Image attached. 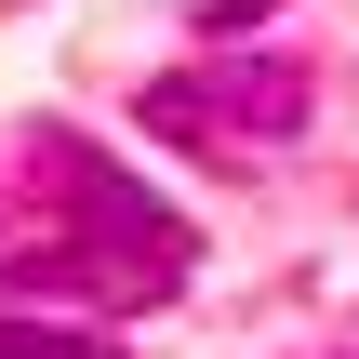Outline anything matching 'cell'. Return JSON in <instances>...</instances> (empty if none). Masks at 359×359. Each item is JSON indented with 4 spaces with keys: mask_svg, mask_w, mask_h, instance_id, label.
Wrapping results in <instances>:
<instances>
[{
    "mask_svg": "<svg viewBox=\"0 0 359 359\" xmlns=\"http://www.w3.org/2000/svg\"><path fill=\"white\" fill-rule=\"evenodd\" d=\"M173 280H187V240L67 226V240H40V253H13V293H40V306H147V293H173Z\"/></svg>",
    "mask_w": 359,
    "mask_h": 359,
    "instance_id": "obj_2",
    "label": "cell"
},
{
    "mask_svg": "<svg viewBox=\"0 0 359 359\" xmlns=\"http://www.w3.org/2000/svg\"><path fill=\"white\" fill-rule=\"evenodd\" d=\"M147 133L160 147H187V160H280L293 133H306V67H280V53H240V67H173V80H147Z\"/></svg>",
    "mask_w": 359,
    "mask_h": 359,
    "instance_id": "obj_1",
    "label": "cell"
},
{
    "mask_svg": "<svg viewBox=\"0 0 359 359\" xmlns=\"http://www.w3.org/2000/svg\"><path fill=\"white\" fill-rule=\"evenodd\" d=\"M253 13H266V0H200V27H213V40H240Z\"/></svg>",
    "mask_w": 359,
    "mask_h": 359,
    "instance_id": "obj_4",
    "label": "cell"
},
{
    "mask_svg": "<svg viewBox=\"0 0 359 359\" xmlns=\"http://www.w3.org/2000/svg\"><path fill=\"white\" fill-rule=\"evenodd\" d=\"M0 359H120L107 333H67V320H13L0 306Z\"/></svg>",
    "mask_w": 359,
    "mask_h": 359,
    "instance_id": "obj_3",
    "label": "cell"
}]
</instances>
